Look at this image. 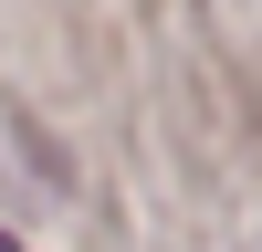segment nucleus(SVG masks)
<instances>
[{
	"label": "nucleus",
	"mask_w": 262,
	"mask_h": 252,
	"mask_svg": "<svg viewBox=\"0 0 262 252\" xmlns=\"http://www.w3.org/2000/svg\"><path fill=\"white\" fill-rule=\"evenodd\" d=\"M0 252H11V242H0Z\"/></svg>",
	"instance_id": "f257e3e1"
}]
</instances>
